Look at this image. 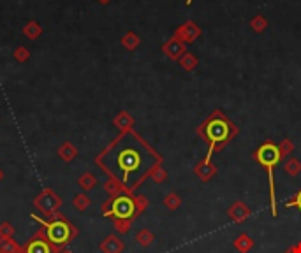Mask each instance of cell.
Segmentation results:
<instances>
[{
    "mask_svg": "<svg viewBox=\"0 0 301 253\" xmlns=\"http://www.w3.org/2000/svg\"><path fill=\"white\" fill-rule=\"evenodd\" d=\"M164 204H166V207H168V209L175 211V209H178V207L182 206V197H180L178 193L171 192V193H168V195H166Z\"/></svg>",
    "mask_w": 301,
    "mask_h": 253,
    "instance_id": "10",
    "label": "cell"
},
{
    "mask_svg": "<svg viewBox=\"0 0 301 253\" xmlns=\"http://www.w3.org/2000/svg\"><path fill=\"white\" fill-rule=\"evenodd\" d=\"M69 234H71L69 225H65L64 221H51V223H48V227H46L48 239H50L51 242H55V244L65 242L69 239Z\"/></svg>",
    "mask_w": 301,
    "mask_h": 253,
    "instance_id": "5",
    "label": "cell"
},
{
    "mask_svg": "<svg viewBox=\"0 0 301 253\" xmlns=\"http://www.w3.org/2000/svg\"><path fill=\"white\" fill-rule=\"evenodd\" d=\"M285 207H297L301 213V190L297 193H294V197L290 200H285Z\"/></svg>",
    "mask_w": 301,
    "mask_h": 253,
    "instance_id": "14",
    "label": "cell"
},
{
    "mask_svg": "<svg viewBox=\"0 0 301 253\" xmlns=\"http://www.w3.org/2000/svg\"><path fill=\"white\" fill-rule=\"evenodd\" d=\"M194 172L197 174V178L203 179V181H210V179L213 178V176L217 174V167L215 165H212L210 162L203 160L201 164L196 165V169H194Z\"/></svg>",
    "mask_w": 301,
    "mask_h": 253,
    "instance_id": "7",
    "label": "cell"
},
{
    "mask_svg": "<svg viewBox=\"0 0 301 253\" xmlns=\"http://www.w3.org/2000/svg\"><path fill=\"white\" fill-rule=\"evenodd\" d=\"M143 151L137 144H122L115 151V174L122 179L123 183L129 185L130 178H136L143 171Z\"/></svg>",
    "mask_w": 301,
    "mask_h": 253,
    "instance_id": "1",
    "label": "cell"
},
{
    "mask_svg": "<svg viewBox=\"0 0 301 253\" xmlns=\"http://www.w3.org/2000/svg\"><path fill=\"white\" fill-rule=\"evenodd\" d=\"M283 171L289 176H297L301 172V162L297 158H289V160L283 164Z\"/></svg>",
    "mask_w": 301,
    "mask_h": 253,
    "instance_id": "9",
    "label": "cell"
},
{
    "mask_svg": "<svg viewBox=\"0 0 301 253\" xmlns=\"http://www.w3.org/2000/svg\"><path fill=\"white\" fill-rule=\"evenodd\" d=\"M233 244L240 253H248L252 248H254V239H252L247 232H241V234L236 235V239H234Z\"/></svg>",
    "mask_w": 301,
    "mask_h": 253,
    "instance_id": "8",
    "label": "cell"
},
{
    "mask_svg": "<svg viewBox=\"0 0 301 253\" xmlns=\"http://www.w3.org/2000/svg\"><path fill=\"white\" fill-rule=\"evenodd\" d=\"M137 241H139L143 246L152 244V241H154V234H152L150 230H141L139 234H137Z\"/></svg>",
    "mask_w": 301,
    "mask_h": 253,
    "instance_id": "13",
    "label": "cell"
},
{
    "mask_svg": "<svg viewBox=\"0 0 301 253\" xmlns=\"http://www.w3.org/2000/svg\"><path fill=\"white\" fill-rule=\"evenodd\" d=\"M108 249H109V253H118L120 249H122V244H120V242L116 241L115 237H109V242H108Z\"/></svg>",
    "mask_w": 301,
    "mask_h": 253,
    "instance_id": "16",
    "label": "cell"
},
{
    "mask_svg": "<svg viewBox=\"0 0 301 253\" xmlns=\"http://www.w3.org/2000/svg\"><path fill=\"white\" fill-rule=\"evenodd\" d=\"M254 158L259 162V165L266 169L268 172V183H269V206H271V214L276 216V192H275V167L282 160L280 157L278 146L273 143H264L257 151Z\"/></svg>",
    "mask_w": 301,
    "mask_h": 253,
    "instance_id": "2",
    "label": "cell"
},
{
    "mask_svg": "<svg viewBox=\"0 0 301 253\" xmlns=\"http://www.w3.org/2000/svg\"><path fill=\"white\" fill-rule=\"evenodd\" d=\"M187 4H192V0H187Z\"/></svg>",
    "mask_w": 301,
    "mask_h": 253,
    "instance_id": "22",
    "label": "cell"
},
{
    "mask_svg": "<svg viewBox=\"0 0 301 253\" xmlns=\"http://www.w3.org/2000/svg\"><path fill=\"white\" fill-rule=\"evenodd\" d=\"M278 151H280V157H285V155H289L290 151H292V144H290V141L289 139H285L283 141V144L282 146H278Z\"/></svg>",
    "mask_w": 301,
    "mask_h": 253,
    "instance_id": "15",
    "label": "cell"
},
{
    "mask_svg": "<svg viewBox=\"0 0 301 253\" xmlns=\"http://www.w3.org/2000/svg\"><path fill=\"white\" fill-rule=\"evenodd\" d=\"M41 32H43V29H41V27L37 25L36 22L27 23L25 29H23V34H25V36H29V37H32V39H36V37L39 36Z\"/></svg>",
    "mask_w": 301,
    "mask_h": 253,
    "instance_id": "12",
    "label": "cell"
},
{
    "mask_svg": "<svg viewBox=\"0 0 301 253\" xmlns=\"http://www.w3.org/2000/svg\"><path fill=\"white\" fill-rule=\"evenodd\" d=\"M152 176H154V179H155V181H157V183L166 181V178H168V174H166L164 169H155L154 174H152Z\"/></svg>",
    "mask_w": 301,
    "mask_h": 253,
    "instance_id": "17",
    "label": "cell"
},
{
    "mask_svg": "<svg viewBox=\"0 0 301 253\" xmlns=\"http://www.w3.org/2000/svg\"><path fill=\"white\" fill-rule=\"evenodd\" d=\"M16 57H18V60H25V58H29V51L25 48H18L16 50Z\"/></svg>",
    "mask_w": 301,
    "mask_h": 253,
    "instance_id": "20",
    "label": "cell"
},
{
    "mask_svg": "<svg viewBox=\"0 0 301 253\" xmlns=\"http://www.w3.org/2000/svg\"><path fill=\"white\" fill-rule=\"evenodd\" d=\"M227 216H229L234 223H243L245 220H248V218L252 216V211L243 200H236V202L231 204L229 209H227Z\"/></svg>",
    "mask_w": 301,
    "mask_h": 253,
    "instance_id": "6",
    "label": "cell"
},
{
    "mask_svg": "<svg viewBox=\"0 0 301 253\" xmlns=\"http://www.w3.org/2000/svg\"><path fill=\"white\" fill-rule=\"evenodd\" d=\"M100 2H108V0H100Z\"/></svg>",
    "mask_w": 301,
    "mask_h": 253,
    "instance_id": "23",
    "label": "cell"
},
{
    "mask_svg": "<svg viewBox=\"0 0 301 253\" xmlns=\"http://www.w3.org/2000/svg\"><path fill=\"white\" fill-rule=\"evenodd\" d=\"M136 202V214L137 213H141V209H143L144 206H148V202L144 199H141V200H134Z\"/></svg>",
    "mask_w": 301,
    "mask_h": 253,
    "instance_id": "21",
    "label": "cell"
},
{
    "mask_svg": "<svg viewBox=\"0 0 301 253\" xmlns=\"http://www.w3.org/2000/svg\"><path fill=\"white\" fill-rule=\"evenodd\" d=\"M283 253H301V241L296 242V244H290L289 248H285Z\"/></svg>",
    "mask_w": 301,
    "mask_h": 253,
    "instance_id": "19",
    "label": "cell"
},
{
    "mask_svg": "<svg viewBox=\"0 0 301 253\" xmlns=\"http://www.w3.org/2000/svg\"><path fill=\"white\" fill-rule=\"evenodd\" d=\"M231 127L222 116H213L212 120H208L205 123V129L201 130L203 136L206 137V141L210 143V150H208V155H206L205 160L206 162H212V157L215 153V150H219L231 136Z\"/></svg>",
    "mask_w": 301,
    "mask_h": 253,
    "instance_id": "3",
    "label": "cell"
},
{
    "mask_svg": "<svg viewBox=\"0 0 301 253\" xmlns=\"http://www.w3.org/2000/svg\"><path fill=\"white\" fill-rule=\"evenodd\" d=\"M27 253H50V246H48L44 241H34L29 244Z\"/></svg>",
    "mask_w": 301,
    "mask_h": 253,
    "instance_id": "11",
    "label": "cell"
},
{
    "mask_svg": "<svg viewBox=\"0 0 301 253\" xmlns=\"http://www.w3.org/2000/svg\"><path fill=\"white\" fill-rule=\"evenodd\" d=\"M123 44H125L127 48H136L137 39L134 36H127V37H123Z\"/></svg>",
    "mask_w": 301,
    "mask_h": 253,
    "instance_id": "18",
    "label": "cell"
},
{
    "mask_svg": "<svg viewBox=\"0 0 301 253\" xmlns=\"http://www.w3.org/2000/svg\"><path fill=\"white\" fill-rule=\"evenodd\" d=\"M111 214L118 220H129L136 214V202L134 199L127 195H120L113 200L111 204Z\"/></svg>",
    "mask_w": 301,
    "mask_h": 253,
    "instance_id": "4",
    "label": "cell"
}]
</instances>
